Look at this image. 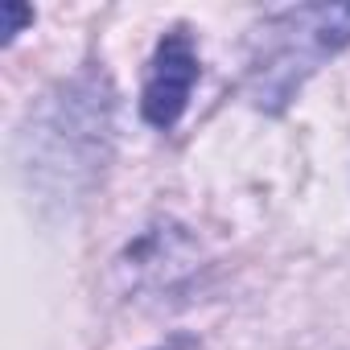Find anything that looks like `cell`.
I'll list each match as a JSON object with an SVG mask.
<instances>
[{
	"instance_id": "cell-3",
	"label": "cell",
	"mask_w": 350,
	"mask_h": 350,
	"mask_svg": "<svg viewBox=\"0 0 350 350\" xmlns=\"http://www.w3.org/2000/svg\"><path fill=\"white\" fill-rule=\"evenodd\" d=\"M198 75H202V62H198V50H194L190 33H182V29L165 33L157 42V50H152L148 75H144V91H140L144 124L157 128V132H169L186 116Z\"/></svg>"
},
{
	"instance_id": "cell-6",
	"label": "cell",
	"mask_w": 350,
	"mask_h": 350,
	"mask_svg": "<svg viewBox=\"0 0 350 350\" xmlns=\"http://www.w3.org/2000/svg\"><path fill=\"white\" fill-rule=\"evenodd\" d=\"M161 350H165V346H161Z\"/></svg>"
},
{
	"instance_id": "cell-4",
	"label": "cell",
	"mask_w": 350,
	"mask_h": 350,
	"mask_svg": "<svg viewBox=\"0 0 350 350\" xmlns=\"http://www.w3.org/2000/svg\"><path fill=\"white\" fill-rule=\"evenodd\" d=\"M194 260H198V247L186 235V227H178V223H157V227L140 231L124 247V256L116 264H120V272L128 276L132 288H161V284H169L178 272H190Z\"/></svg>"
},
{
	"instance_id": "cell-1",
	"label": "cell",
	"mask_w": 350,
	"mask_h": 350,
	"mask_svg": "<svg viewBox=\"0 0 350 350\" xmlns=\"http://www.w3.org/2000/svg\"><path fill=\"white\" fill-rule=\"evenodd\" d=\"M116 91L103 70H79L29 111L17 152L29 194L54 206L79 202L111 157Z\"/></svg>"
},
{
	"instance_id": "cell-2",
	"label": "cell",
	"mask_w": 350,
	"mask_h": 350,
	"mask_svg": "<svg viewBox=\"0 0 350 350\" xmlns=\"http://www.w3.org/2000/svg\"><path fill=\"white\" fill-rule=\"evenodd\" d=\"M350 46V0L268 13L247 42L243 91L260 111H284L297 91Z\"/></svg>"
},
{
	"instance_id": "cell-5",
	"label": "cell",
	"mask_w": 350,
	"mask_h": 350,
	"mask_svg": "<svg viewBox=\"0 0 350 350\" xmlns=\"http://www.w3.org/2000/svg\"><path fill=\"white\" fill-rule=\"evenodd\" d=\"M0 21H5V25H0V42H13L29 21H33V9L29 5H17V0H5V5H0Z\"/></svg>"
}]
</instances>
